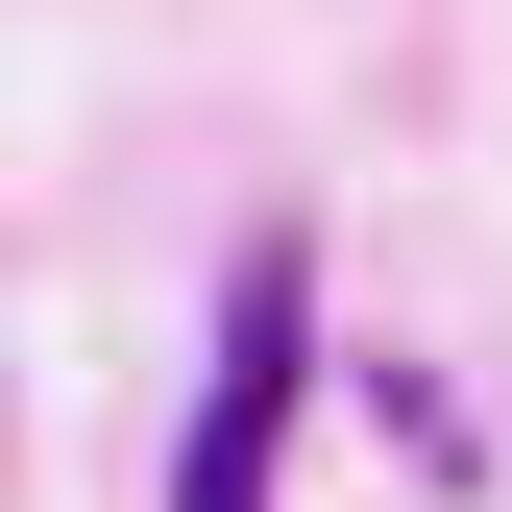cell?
<instances>
[{
	"label": "cell",
	"mask_w": 512,
	"mask_h": 512,
	"mask_svg": "<svg viewBox=\"0 0 512 512\" xmlns=\"http://www.w3.org/2000/svg\"><path fill=\"white\" fill-rule=\"evenodd\" d=\"M293 366H317V269H293V244H244V269H220V366H196V439H171V512H269Z\"/></svg>",
	"instance_id": "cell-1"
}]
</instances>
